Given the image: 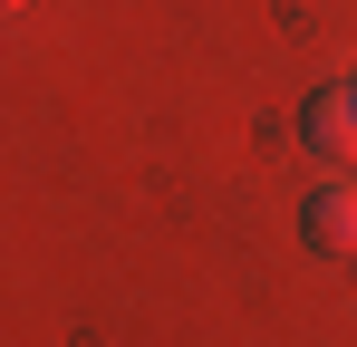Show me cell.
<instances>
[{
    "instance_id": "obj_1",
    "label": "cell",
    "mask_w": 357,
    "mask_h": 347,
    "mask_svg": "<svg viewBox=\"0 0 357 347\" xmlns=\"http://www.w3.org/2000/svg\"><path fill=\"white\" fill-rule=\"evenodd\" d=\"M299 145L328 155V164H357V87H309L299 97Z\"/></svg>"
},
{
    "instance_id": "obj_2",
    "label": "cell",
    "mask_w": 357,
    "mask_h": 347,
    "mask_svg": "<svg viewBox=\"0 0 357 347\" xmlns=\"http://www.w3.org/2000/svg\"><path fill=\"white\" fill-rule=\"evenodd\" d=\"M299 241L328 251V261H357V183H319L299 203Z\"/></svg>"
},
{
    "instance_id": "obj_3",
    "label": "cell",
    "mask_w": 357,
    "mask_h": 347,
    "mask_svg": "<svg viewBox=\"0 0 357 347\" xmlns=\"http://www.w3.org/2000/svg\"><path fill=\"white\" fill-rule=\"evenodd\" d=\"M10 10H20V0H0V20H10Z\"/></svg>"
}]
</instances>
